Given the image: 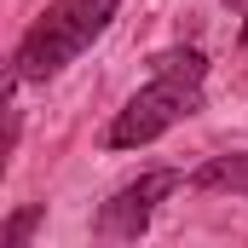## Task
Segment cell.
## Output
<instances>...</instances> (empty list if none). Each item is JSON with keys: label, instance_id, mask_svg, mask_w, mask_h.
Returning a JSON list of instances; mask_svg holds the SVG:
<instances>
[{"label": "cell", "instance_id": "cell-6", "mask_svg": "<svg viewBox=\"0 0 248 248\" xmlns=\"http://www.w3.org/2000/svg\"><path fill=\"white\" fill-rule=\"evenodd\" d=\"M243 46H248V23H243Z\"/></svg>", "mask_w": 248, "mask_h": 248}, {"label": "cell", "instance_id": "cell-2", "mask_svg": "<svg viewBox=\"0 0 248 248\" xmlns=\"http://www.w3.org/2000/svg\"><path fill=\"white\" fill-rule=\"evenodd\" d=\"M196 110H202V81H196V75H179V69H156L150 87H139L122 104V116L110 122L104 144H110V150L150 144V139H162L168 127H179L185 116H196Z\"/></svg>", "mask_w": 248, "mask_h": 248}, {"label": "cell", "instance_id": "cell-4", "mask_svg": "<svg viewBox=\"0 0 248 248\" xmlns=\"http://www.w3.org/2000/svg\"><path fill=\"white\" fill-rule=\"evenodd\" d=\"M190 185L196 190H243L248 196V156H214L208 168L190 173Z\"/></svg>", "mask_w": 248, "mask_h": 248}, {"label": "cell", "instance_id": "cell-5", "mask_svg": "<svg viewBox=\"0 0 248 248\" xmlns=\"http://www.w3.org/2000/svg\"><path fill=\"white\" fill-rule=\"evenodd\" d=\"M41 214H46L41 202H35V208H23V214H17V219H12V225L0 231V248H23V237H29V231L41 225Z\"/></svg>", "mask_w": 248, "mask_h": 248}, {"label": "cell", "instance_id": "cell-1", "mask_svg": "<svg viewBox=\"0 0 248 248\" xmlns=\"http://www.w3.org/2000/svg\"><path fill=\"white\" fill-rule=\"evenodd\" d=\"M116 6L122 0H52L29 23V35L17 41V58H12L17 63V81H46V75H58L63 63H75L110 29Z\"/></svg>", "mask_w": 248, "mask_h": 248}, {"label": "cell", "instance_id": "cell-3", "mask_svg": "<svg viewBox=\"0 0 248 248\" xmlns=\"http://www.w3.org/2000/svg\"><path fill=\"white\" fill-rule=\"evenodd\" d=\"M179 190V173L173 168H156V173H144V179H133L122 185L104 208H98V237L104 243H133V237H144V225H150V208L162 202V196H173Z\"/></svg>", "mask_w": 248, "mask_h": 248}]
</instances>
